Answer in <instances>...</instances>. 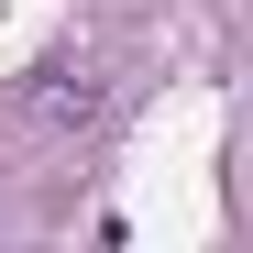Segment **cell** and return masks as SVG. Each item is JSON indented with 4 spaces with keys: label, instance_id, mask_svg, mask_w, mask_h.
<instances>
[{
    "label": "cell",
    "instance_id": "obj_1",
    "mask_svg": "<svg viewBox=\"0 0 253 253\" xmlns=\"http://www.w3.org/2000/svg\"><path fill=\"white\" fill-rule=\"evenodd\" d=\"M22 110L44 121V132H66V121H88V110H99V88H88V66H44V88H33Z\"/></svg>",
    "mask_w": 253,
    "mask_h": 253
}]
</instances>
